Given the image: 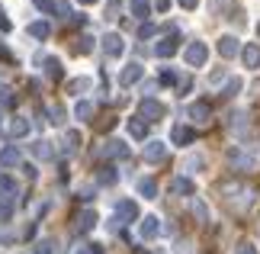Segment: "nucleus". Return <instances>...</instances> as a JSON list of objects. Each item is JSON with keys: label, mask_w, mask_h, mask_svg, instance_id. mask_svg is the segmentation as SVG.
<instances>
[{"label": "nucleus", "mask_w": 260, "mask_h": 254, "mask_svg": "<svg viewBox=\"0 0 260 254\" xmlns=\"http://www.w3.org/2000/svg\"><path fill=\"white\" fill-rule=\"evenodd\" d=\"M183 62H186V68H203L209 62V45L206 42H189L183 48Z\"/></svg>", "instance_id": "obj_1"}, {"label": "nucleus", "mask_w": 260, "mask_h": 254, "mask_svg": "<svg viewBox=\"0 0 260 254\" xmlns=\"http://www.w3.org/2000/svg\"><path fill=\"white\" fill-rule=\"evenodd\" d=\"M161 116H164L161 100L145 97V100H142V106H138V119H145V123H154V119H161Z\"/></svg>", "instance_id": "obj_2"}, {"label": "nucleus", "mask_w": 260, "mask_h": 254, "mask_svg": "<svg viewBox=\"0 0 260 254\" xmlns=\"http://www.w3.org/2000/svg\"><path fill=\"white\" fill-rule=\"evenodd\" d=\"M103 52H106L109 58H119V55L125 52V39L119 36V33H106V36H103Z\"/></svg>", "instance_id": "obj_3"}, {"label": "nucleus", "mask_w": 260, "mask_h": 254, "mask_svg": "<svg viewBox=\"0 0 260 254\" xmlns=\"http://www.w3.org/2000/svg\"><path fill=\"white\" fill-rule=\"evenodd\" d=\"M128 155V145L122 138H109L103 142V148H100V158H125Z\"/></svg>", "instance_id": "obj_4"}, {"label": "nucleus", "mask_w": 260, "mask_h": 254, "mask_svg": "<svg viewBox=\"0 0 260 254\" xmlns=\"http://www.w3.org/2000/svg\"><path fill=\"white\" fill-rule=\"evenodd\" d=\"M164 158H167V145H164V142H157V138H151L145 145V161H148V164H161Z\"/></svg>", "instance_id": "obj_5"}, {"label": "nucleus", "mask_w": 260, "mask_h": 254, "mask_svg": "<svg viewBox=\"0 0 260 254\" xmlns=\"http://www.w3.org/2000/svg\"><path fill=\"white\" fill-rule=\"evenodd\" d=\"M142 77H145V68L138 65V62H132V65L122 68V74H119V84H122V87H132V84H138Z\"/></svg>", "instance_id": "obj_6"}, {"label": "nucleus", "mask_w": 260, "mask_h": 254, "mask_svg": "<svg viewBox=\"0 0 260 254\" xmlns=\"http://www.w3.org/2000/svg\"><path fill=\"white\" fill-rule=\"evenodd\" d=\"M138 235H142L145 241L157 238V235H161V219H157V216H145L142 225H138Z\"/></svg>", "instance_id": "obj_7"}, {"label": "nucleus", "mask_w": 260, "mask_h": 254, "mask_svg": "<svg viewBox=\"0 0 260 254\" xmlns=\"http://www.w3.org/2000/svg\"><path fill=\"white\" fill-rule=\"evenodd\" d=\"M116 219H119V222H135V219H138L135 200H119V203H116Z\"/></svg>", "instance_id": "obj_8"}, {"label": "nucleus", "mask_w": 260, "mask_h": 254, "mask_svg": "<svg viewBox=\"0 0 260 254\" xmlns=\"http://www.w3.org/2000/svg\"><path fill=\"white\" fill-rule=\"evenodd\" d=\"M232 164H235V171H254L257 158L247 155V151H241V148H232Z\"/></svg>", "instance_id": "obj_9"}, {"label": "nucleus", "mask_w": 260, "mask_h": 254, "mask_svg": "<svg viewBox=\"0 0 260 254\" xmlns=\"http://www.w3.org/2000/svg\"><path fill=\"white\" fill-rule=\"evenodd\" d=\"M218 55H222V58L241 55V42H238L235 36H222V39H218Z\"/></svg>", "instance_id": "obj_10"}, {"label": "nucleus", "mask_w": 260, "mask_h": 254, "mask_svg": "<svg viewBox=\"0 0 260 254\" xmlns=\"http://www.w3.org/2000/svg\"><path fill=\"white\" fill-rule=\"evenodd\" d=\"M186 116L193 119V123H209L212 109H209V103H206V100H199V103H189V106H186Z\"/></svg>", "instance_id": "obj_11"}, {"label": "nucleus", "mask_w": 260, "mask_h": 254, "mask_svg": "<svg viewBox=\"0 0 260 254\" xmlns=\"http://www.w3.org/2000/svg\"><path fill=\"white\" fill-rule=\"evenodd\" d=\"M241 58H244V68H260V42H247L241 48Z\"/></svg>", "instance_id": "obj_12"}, {"label": "nucleus", "mask_w": 260, "mask_h": 254, "mask_svg": "<svg viewBox=\"0 0 260 254\" xmlns=\"http://www.w3.org/2000/svg\"><path fill=\"white\" fill-rule=\"evenodd\" d=\"M193 138H196V132L189 129V126H183V123L171 129V142H174V145H189Z\"/></svg>", "instance_id": "obj_13"}, {"label": "nucleus", "mask_w": 260, "mask_h": 254, "mask_svg": "<svg viewBox=\"0 0 260 254\" xmlns=\"http://www.w3.org/2000/svg\"><path fill=\"white\" fill-rule=\"evenodd\" d=\"M19 161H23V151H19V148H13V145L0 148V164H4V167H16Z\"/></svg>", "instance_id": "obj_14"}, {"label": "nucleus", "mask_w": 260, "mask_h": 254, "mask_svg": "<svg viewBox=\"0 0 260 254\" xmlns=\"http://www.w3.org/2000/svg\"><path fill=\"white\" fill-rule=\"evenodd\" d=\"M193 180L189 177H183V174H177L174 180H171V193H180V196H193Z\"/></svg>", "instance_id": "obj_15"}, {"label": "nucleus", "mask_w": 260, "mask_h": 254, "mask_svg": "<svg viewBox=\"0 0 260 254\" xmlns=\"http://www.w3.org/2000/svg\"><path fill=\"white\" fill-rule=\"evenodd\" d=\"M16 193H19V187L13 177H0V200L10 203V200H16Z\"/></svg>", "instance_id": "obj_16"}, {"label": "nucleus", "mask_w": 260, "mask_h": 254, "mask_svg": "<svg viewBox=\"0 0 260 254\" xmlns=\"http://www.w3.org/2000/svg\"><path fill=\"white\" fill-rule=\"evenodd\" d=\"M128 10H132L135 19H148L151 16V0H128Z\"/></svg>", "instance_id": "obj_17"}, {"label": "nucleus", "mask_w": 260, "mask_h": 254, "mask_svg": "<svg viewBox=\"0 0 260 254\" xmlns=\"http://www.w3.org/2000/svg\"><path fill=\"white\" fill-rule=\"evenodd\" d=\"M29 36L32 39H39V42H42V39H48V33H52V26L45 23V19H36V23H29V29H26Z\"/></svg>", "instance_id": "obj_18"}, {"label": "nucleus", "mask_w": 260, "mask_h": 254, "mask_svg": "<svg viewBox=\"0 0 260 254\" xmlns=\"http://www.w3.org/2000/svg\"><path fill=\"white\" fill-rule=\"evenodd\" d=\"M32 155L39 161H48V158H55V148H52V142H45V138H39L36 145H32Z\"/></svg>", "instance_id": "obj_19"}, {"label": "nucleus", "mask_w": 260, "mask_h": 254, "mask_svg": "<svg viewBox=\"0 0 260 254\" xmlns=\"http://www.w3.org/2000/svg\"><path fill=\"white\" fill-rule=\"evenodd\" d=\"M174 52H177V39H174V36H171V39H161V42L154 45V55H157V58H171Z\"/></svg>", "instance_id": "obj_20"}, {"label": "nucleus", "mask_w": 260, "mask_h": 254, "mask_svg": "<svg viewBox=\"0 0 260 254\" xmlns=\"http://www.w3.org/2000/svg\"><path fill=\"white\" fill-rule=\"evenodd\" d=\"M90 116H93V103H90V100H77V103H74V119L87 123Z\"/></svg>", "instance_id": "obj_21"}, {"label": "nucleus", "mask_w": 260, "mask_h": 254, "mask_svg": "<svg viewBox=\"0 0 260 254\" xmlns=\"http://www.w3.org/2000/svg\"><path fill=\"white\" fill-rule=\"evenodd\" d=\"M96 225V212L93 209H84L81 216H77V232H90Z\"/></svg>", "instance_id": "obj_22"}, {"label": "nucleus", "mask_w": 260, "mask_h": 254, "mask_svg": "<svg viewBox=\"0 0 260 254\" xmlns=\"http://www.w3.org/2000/svg\"><path fill=\"white\" fill-rule=\"evenodd\" d=\"M128 135H132V138H145L148 135V123H145V119H128Z\"/></svg>", "instance_id": "obj_23"}, {"label": "nucleus", "mask_w": 260, "mask_h": 254, "mask_svg": "<svg viewBox=\"0 0 260 254\" xmlns=\"http://www.w3.org/2000/svg\"><path fill=\"white\" fill-rule=\"evenodd\" d=\"M138 193H142L145 200H154L157 196V184H154L151 177H142V180H138Z\"/></svg>", "instance_id": "obj_24"}, {"label": "nucleus", "mask_w": 260, "mask_h": 254, "mask_svg": "<svg viewBox=\"0 0 260 254\" xmlns=\"http://www.w3.org/2000/svg\"><path fill=\"white\" fill-rule=\"evenodd\" d=\"M10 132H13L16 138L29 135V119H23V116H13V123H10Z\"/></svg>", "instance_id": "obj_25"}, {"label": "nucleus", "mask_w": 260, "mask_h": 254, "mask_svg": "<svg viewBox=\"0 0 260 254\" xmlns=\"http://www.w3.org/2000/svg\"><path fill=\"white\" fill-rule=\"evenodd\" d=\"M90 84H93L90 77H74L68 80V94H84V90H90Z\"/></svg>", "instance_id": "obj_26"}, {"label": "nucleus", "mask_w": 260, "mask_h": 254, "mask_svg": "<svg viewBox=\"0 0 260 254\" xmlns=\"http://www.w3.org/2000/svg\"><path fill=\"white\" fill-rule=\"evenodd\" d=\"M77 145H81V132H64V148H68V155H71V151H77Z\"/></svg>", "instance_id": "obj_27"}, {"label": "nucleus", "mask_w": 260, "mask_h": 254, "mask_svg": "<svg viewBox=\"0 0 260 254\" xmlns=\"http://www.w3.org/2000/svg\"><path fill=\"white\" fill-rule=\"evenodd\" d=\"M45 74H48V77H61V62L48 55V58H45Z\"/></svg>", "instance_id": "obj_28"}, {"label": "nucleus", "mask_w": 260, "mask_h": 254, "mask_svg": "<svg viewBox=\"0 0 260 254\" xmlns=\"http://www.w3.org/2000/svg\"><path fill=\"white\" fill-rule=\"evenodd\" d=\"M193 216H196L199 222H209V209H206L203 200H193Z\"/></svg>", "instance_id": "obj_29"}, {"label": "nucleus", "mask_w": 260, "mask_h": 254, "mask_svg": "<svg viewBox=\"0 0 260 254\" xmlns=\"http://www.w3.org/2000/svg\"><path fill=\"white\" fill-rule=\"evenodd\" d=\"M52 248H55V241L52 238H42V241H36L32 254H52Z\"/></svg>", "instance_id": "obj_30"}, {"label": "nucleus", "mask_w": 260, "mask_h": 254, "mask_svg": "<svg viewBox=\"0 0 260 254\" xmlns=\"http://www.w3.org/2000/svg\"><path fill=\"white\" fill-rule=\"evenodd\" d=\"M10 103H13V90L7 84H0V106H10Z\"/></svg>", "instance_id": "obj_31"}, {"label": "nucleus", "mask_w": 260, "mask_h": 254, "mask_svg": "<svg viewBox=\"0 0 260 254\" xmlns=\"http://www.w3.org/2000/svg\"><path fill=\"white\" fill-rule=\"evenodd\" d=\"M55 13H61L64 19H68V16H74V13H71V4H68V0H55Z\"/></svg>", "instance_id": "obj_32"}, {"label": "nucleus", "mask_w": 260, "mask_h": 254, "mask_svg": "<svg viewBox=\"0 0 260 254\" xmlns=\"http://www.w3.org/2000/svg\"><path fill=\"white\" fill-rule=\"evenodd\" d=\"M116 167H103V174H100V184H116Z\"/></svg>", "instance_id": "obj_33"}, {"label": "nucleus", "mask_w": 260, "mask_h": 254, "mask_svg": "<svg viewBox=\"0 0 260 254\" xmlns=\"http://www.w3.org/2000/svg\"><path fill=\"white\" fill-rule=\"evenodd\" d=\"M77 52H81V55L93 52V36H81V45H77Z\"/></svg>", "instance_id": "obj_34"}, {"label": "nucleus", "mask_w": 260, "mask_h": 254, "mask_svg": "<svg viewBox=\"0 0 260 254\" xmlns=\"http://www.w3.org/2000/svg\"><path fill=\"white\" fill-rule=\"evenodd\" d=\"M161 80H164V84H180V74H177V71H171V68H164L161 71Z\"/></svg>", "instance_id": "obj_35"}, {"label": "nucleus", "mask_w": 260, "mask_h": 254, "mask_svg": "<svg viewBox=\"0 0 260 254\" xmlns=\"http://www.w3.org/2000/svg\"><path fill=\"white\" fill-rule=\"evenodd\" d=\"M157 33V26L154 23H142V26H138V36H142V39H151Z\"/></svg>", "instance_id": "obj_36"}, {"label": "nucleus", "mask_w": 260, "mask_h": 254, "mask_svg": "<svg viewBox=\"0 0 260 254\" xmlns=\"http://www.w3.org/2000/svg\"><path fill=\"white\" fill-rule=\"evenodd\" d=\"M48 116H52V123H55V126H61V123H64V109H61V106H52V109H48Z\"/></svg>", "instance_id": "obj_37"}, {"label": "nucleus", "mask_w": 260, "mask_h": 254, "mask_svg": "<svg viewBox=\"0 0 260 254\" xmlns=\"http://www.w3.org/2000/svg\"><path fill=\"white\" fill-rule=\"evenodd\" d=\"M32 4L42 10V13H55V0H32Z\"/></svg>", "instance_id": "obj_38"}, {"label": "nucleus", "mask_w": 260, "mask_h": 254, "mask_svg": "<svg viewBox=\"0 0 260 254\" xmlns=\"http://www.w3.org/2000/svg\"><path fill=\"white\" fill-rule=\"evenodd\" d=\"M238 90H241V80L235 77V80H228V84H225V97H235Z\"/></svg>", "instance_id": "obj_39"}, {"label": "nucleus", "mask_w": 260, "mask_h": 254, "mask_svg": "<svg viewBox=\"0 0 260 254\" xmlns=\"http://www.w3.org/2000/svg\"><path fill=\"white\" fill-rule=\"evenodd\" d=\"M235 254H257L254 245H247V241H241V245H235Z\"/></svg>", "instance_id": "obj_40"}, {"label": "nucleus", "mask_w": 260, "mask_h": 254, "mask_svg": "<svg viewBox=\"0 0 260 254\" xmlns=\"http://www.w3.org/2000/svg\"><path fill=\"white\" fill-rule=\"evenodd\" d=\"M193 167H203V158L193 155V158H186V171H193Z\"/></svg>", "instance_id": "obj_41"}, {"label": "nucleus", "mask_w": 260, "mask_h": 254, "mask_svg": "<svg viewBox=\"0 0 260 254\" xmlns=\"http://www.w3.org/2000/svg\"><path fill=\"white\" fill-rule=\"evenodd\" d=\"M154 10L157 13H167V10H171V0H154Z\"/></svg>", "instance_id": "obj_42"}, {"label": "nucleus", "mask_w": 260, "mask_h": 254, "mask_svg": "<svg viewBox=\"0 0 260 254\" xmlns=\"http://www.w3.org/2000/svg\"><path fill=\"white\" fill-rule=\"evenodd\" d=\"M177 4L183 7V10H196V7H199V0H177Z\"/></svg>", "instance_id": "obj_43"}, {"label": "nucleus", "mask_w": 260, "mask_h": 254, "mask_svg": "<svg viewBox=\"0 0 260 254\" xmlns=\"http://www.w3.org/2000/svg\"><path fill=\"white\" fill-rule=\"evenodd\" d=\"M142 90H145V97H151V94H154V90H157V80H148V84H145Z\"/></svg>", "instance_id": "obj_44"}, {"label": "nucleus", "mask_w": 260, "mask_h": 254, "mask_svg": "<svg viewBox=\"0 0 260 254\" xmlns=\"http://www.w3.org/2000/svg\"><path fill=\"white\" fill-rule=\"evenodd\" d=\"M177 254H193V251H189V241H180V245H177Z\"/></svg>", "instance_id": "obj_45"}, {"label": "nucleus", "mask_w": 260, "mask_h": 254, "mask_svg": "<svg viewBox=\"0 0 260 254\" xmlns=\"http://www.w3.org/2000/svg\"><path fill=\"white\" fill-rule=\"evenodd\" d=\"M74 254H93V248H77Z\"/></svg>", "instance_id": "obj_46"}, {"label": "nucleus", "mask_w": 260, "mask_h": 254, "mask_svg": "<svg viewBox=\"0 0 260 254\" xmlns=\"http://www.w3.org/2000/svg\"><path fill=\"white\" fill-rule=\"evenodd\" d=\"M81 4H96V0H81Z\"/></svg>", "instance_id": "obj_47"}, {"label": "nucleus", "mask_w": 260, "mask_h": 254, "mask_svg": "<svg viewBox=\"0 0 260 254\" xmlns=\"http://www.w3.org/2000/svg\"><path fill=\"white\" fill-rule=\"evenodd\" d=\"M257 39H260V23H257Z\"/></svg>", "instance_id": "obj_48"}, {"label": "nucleus", "mask_w": 260, "mask_h": 254, "mask_svg": "<svg viewBox=\"0 0 260 254\" xmlns=\"http://www.w3.org/2000/svg\"><path fill=\"white\" fill-rule=\"evenodd\" d=\"M0 119H4V116H0Z\"/></svg>", "instance_id": "obj_49"}, {"label": "nucleus", "mask_w": 260, "mask_h": 254, "mask_svg": "<svg viewBox=\"0 0 260 254\" xmlns=\"http://www.w3.org/2000/svg\"><path fill=\"white\" fill-rule=\"evenodd\" d=\"M113 4H116V0H113Z\"/></svg>", "instance_id": "obj_50"}]
</instances>
